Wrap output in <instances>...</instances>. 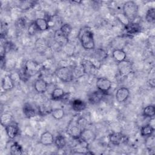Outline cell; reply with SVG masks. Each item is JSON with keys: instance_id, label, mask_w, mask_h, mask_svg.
Segmentation results:
<instances>
[{"instance_id": "6da1fadb", "label": "cell", "mask_w": 155, "mask_h": 155, "mask_svg": "<svg viewBox=\"0 0 155 155\" xmlns=\"http://www.w3.org/2000/svg\"><path fill=\"white\" fill-rule=\"evenodd\" d=\"M79 38L83 48L87 50H91L95 48L94 35L90 29L88 28L81 29L79 32Z\"/></svg>"}, {"instance_id": "7a4b0ae2", "label": "cell", "mask_w": 155, "mask_h": 155, "mask_svg": "<svg viewBox=\"0 0 155 155\" xmlns=\"http://www.w3.org/2000/svg\"><path fill=\"white\" fill-rule=\"evenodd\" d=\"M124 15L130 21L134 20L137 16L139 7L137 4L133 1H128L124 2L122 7Z\"/></svg>"}, {"instance_id": "3957f363", "label": "cell", "mask_w": 155, "mask_h": 155, "mask_svg": "<svg viewBox=\"0 0 155 155\" xmlns=\"http://www.w3.org/2000/svg\"><path fill=\"white\" fill-rule=\"evenodd\" d=\"M55 75L63 82H71L74 78L73 68L65 66L58 68L55 71Z\"/></svg>"}, {"instance_id": "277c9868", "label": "cell", "mask_w": 155, "mask_h": 155, "mask_svg": "<svg viewBox=\"0 0 155 155\" xmlns=\"http://www.w3.org/2000/svg\"><path fill=\"white\" fill-rule=\"evenodd\" d=\"M42 67V65L38 62L33 60H28L25 62L23 70L27 76L30 78L39 72Z\"/></svg>"}, {"instance_id": "5b68a950", "label": "cell", "mask_w": 155, "mask_h": 155, "mask_svg": "<svg viewBox=\"0 0 155 155\" xmlns=\"http://www.w3.org/2000/svg\"><path fill=\"white\" fill-rule=\"evenodd\" d=\"M117 67L120 75L123 77L127 76L133 71V63L128 60L118 62Z\"/></svg>"}, {"instance_id": "8992f818", "label": "cell", "mask_w": 155, "mask_h": 155, "mask_svg": "<svg viewBox=\"0 0 155 155\" xmlns=\"http://www.w3.org/2000/svg\"><path fill=\"white\" fill-rule=\"evenodd\" d=\"M112 83L107 78H98L96 81V87L97 90L103 93H107L111 88Z\"/></svg>"}, {"instance_id": "52a82bcc", "label": "cell", "mask_w": 155, "mask_h": 155, "mask_svg": "<svg viewBox=\"0 0 155 155\" xmlns=\"http://www.w3.org/2000/svg\"><path fill=\"white\" fill-rule=\"evenodd\" d=\"M96 136L94 132L92 130L86 128L81 131L79 139L87 144H89L93 142L96 139Z\"/></svg>"}, {"instance_id": "ba28073f", "label": "cell", "mask_w": 155, "mask_h": 155, "mask_svg": "<svg viewBox=\"0 0 155 155\" xmlns=\"http://www.w3.org/2000/svg\"><path fill=\"white\" fill-rule=\"evenodd\" d=\"M127 139V136L121 132H114L109 134L110 142L114 145H119L125 142Z\"/></svg>"}, {"instance_id": "9c48e42d", "label": "cell", "mask_w": 155, "mask_h": 155, "mask_svg": "<svg viewBox=\"0 0 155 155\" xmlns=\"http://www.w3.org/2000/svg\"><path fill=\"white\" fill-rule=\"evenodd\" d=\"M130 90L126 87H121L119 88L115 94L116 101L119 103H123L125 102L129 97Z\"/></svg>"}, {"instance_id": "30bf717a", "label": "cell", "mask_w": 155, "mask_h": 155, "mask_svg": "<svg viewBox=\"0 0 155 155\" xmlns=\"http://www.w3.org/2000/svg\"><path fill=\"white\" fill-rule=\"evenodd\" d=\"M82 130L78 126L76 121L75 122H70L67 129V134L74 139H79Z\"/></svg>"}, {"instance_id": "8fae6325", "label": "cell", "mask_w": 155, "mask_h": 155, "mask_svg": "<svg viewBox=\"0 0 155 155\" xmlns=\"http://www.w3.org/2000/svg\"><path fill=\"white\" fill-rule=\"evenodd\" d=\"M15 85V81L10 74H5L2 79L1 87L4 91H7L12 90Z\"/></svg>"}, {"instance_id": "7c38bea8", "label": "cell", "mask_w": 155, "mask_h": 155, "mask_svg": "<svg viewBox=\"0 0 155 155\" xmlns=\"http://www.w3.org/2000/svg\"><path fill=\"white\" fill-rule=\"evenodd\" d=\"M54 137L51 133L46 131L42 133L40 136L39 142L44 146H49L54 143Z\"/></svg>"}, {"instance_id": "4fadbf2b", "label": "cell", "mask_w": 155, "mask_h": 155, "mask_svg": "<svg viewBox=\"0 0 155 155\" xmlns=\"http://www.w3.org/2000/svg\"><path fill=\"white\" fill-rule=\"evenodd\" d=\"M4 128L7 136L9 139H13L15 137H16L19 132V127L15 122L6 125L5 127H4Z\"/></svg>"}, {"instance_id": "5bb4252c", "label": "cell", "mask_w": 155, "mask_h": 155, "mask_svg": "<svg viewBox=\"0 0 155 155\" xmlns=\"http://www.w3.org/2000/svg\"><path fill=\"white\" fill-rule=\"evenodd\" d=\"M53 39L54 41L61 46L65 45L68 44V38H67L60 29H57L54 31L53 34Z\"/></svg>"}, {"instance_id": "9a60e30c", "label": "cell", "mask_w": 155, "mask_h": 155, "mask_svg": "<svg viewBox=\"0 0 155 155\" xmlns=\"http://www.w3.org/2000/svg\"><path fill=\"white\" fill-rule=\"evenodd\" d=\"M81 64L84 67L85 74H93L97 72L99 68L90 60H85Z\"/></svg>"}, {"instance_id": "2e32d148", "label": "cell", "mask_w": 155, "mask_h": 155, "mask_svg": "<svg viewBox=\"0 0 155 155\" xmlns=\"http://www.w3.org/2000/svg\"><path fill=\"white\" fill-rule=\"evenodd\" d=\"M48 82L42 78H38L34 83V88L38 93H44L48 88Z\"/></svg>"}, {"instance_id": "e0dca14e", "label": "cell", "mask_w": 155, "mask_h": 155, "mask_svg": "<svg viewBox=\"0 0 155 155\" xmlns=\"http://www.w3.org/2000/svg\"><path fill=\"white\" fill-rule=\"evenodd\" d=\"M125 30L126 31V33L127 35H134L141 31V27L140 25L136 22H128V24H126Z\"/></svg>"}, {"instance_id": "ac0fdd59", "label": "cell", "mask_w": 155, "mask_h": 155, "mask_svg": "<svg viewBox=\"0 0 155 155\" xmlns=\"http://www.w3.org/2000/svg\"><path fill=\"white\" fill-rule=\"evenodd\" d=\"M105 94L99 90L93 91L88 96V101L92 104H97L103 99Z\"/></svg>"}, {"instance_id": "d6986e66", "label": "cell", "mask_w": 155, "mask_h": 155, "mask_svg": "<svg viewBox=\"0 0 155 155\" xmlns=\"http://www.w3.org/2000/svg\"><path fill=\"white\" fill-rule=\"evenodd\" d=\"M71 107L74 111L81 112L87 108V104L81 99H76L71 102Z\"/></svg>"}, {"instance_id": "ffe728a7", "label": "cell", "mask_w": 155, "mask_h": 155, "mask_svg": "<svg viewBox=\"0 0 155 155\" xmlns=\"http://www.w3.org/2000/svg\"><path fill=\"white\" fill-rule=\"evenodd\" d=\"M112 57L118 63L126 60L127 53L122 48H115L112 51Z\"/></svg>"}, {"instance_id": "44dd1931", "label": "cell", "mask_w": 155, "mask_h": 155, "mask_svg": "<svg viewBox=\"0 0 155 155\" xmlns=\"http://www.w3.org/2000/svg\"><path fill=\"white\" fill-rule=\"evenodd\" d=\"M34 22L37 27L39 31H44L48 30L50 26L48 24V21L47 19L44 18H38Z\"/></svg>"}, {"instance_id": "7402d4cb", "label": "cell", "mask_w": 155, "mask_h": 155, "mask_svg": "<svg viewBox=\"0 0 155 155\" xmlns=\"http://www.w3.org/2000/svg\"><path fill=\"white\" fill-rule=\"evenodd\" d=\"M22 111L24 116L28 119L34 117L36 114V111L35 108L28 103H25L24 104Z\"/></svg>"}, {"instance_id": "603a6c76", "label": "cell", "mask_w": 155, "mask_h": 155, "mask_svg": "<svg viewBox=\"0 0 155 155\" xmlns=\"http://www.w3.org/2000/svg\"><path fill=\"white\" fill-rule=\"evenodd\" d=\"M154 131V127L151 125L150 124H145L143 125L140 131V135L142 137H147L148 136H150L151 134H153V133Z\"/></svg>"}, {"instance_id": "cb8c5ba5", "label": "cell", "mask_w": 155, "mask_h": 155, "mask_svg": "<svg viewBox=\"0 0 155 155\" xmlns=\"http://www.w3.org/2000/svg\"><path fill=\"white\" fill-rule=\"evenodd\" d=\"M66 93L61 88H55L51 93V97L53 100H60L63 99Z\"/></svg>"}, {"instance_id": "d4e9b609", "label": "cell", "mask_w": 155, "mask_h": 155, "mask_svg": "<svg viewBox=\"0 0 155 155\" xmlns=\"http://www.w3.org/2000/svg\"><path fill=\"white\" fill-rule=\"evenodd\" d=\"M145 146L148 151H154L155 148V137L153 134L146 137Z\"/></svg>"}, {"instance_id": "484cf974", "label": "cell", "mask_w": 155, "mask_h": 155, "mask_svg": "<svg viewBox=\"0 0 155 155\" xmlns=\"http://www.w3.org/2000/svg\"><path fill=\"white\" fill-rule=\"evenodd\" d=\"M54 144L58 149H62L65 147L67 144V140L65 137L61 134L58 135L54 139Z\"/></svg>"}, {"instance_id": "4316f807", "label": "cell", "mask_w": 155, "mask_h": 155, "mask_svg": "<svg viewBox=\"0 0 155 155\" xmlns=\"http://www.w3.org/2000/svg\"><path fill=\"white\" fill-rule=\"evenodd\" d=\"M10 154L12 155H21L23 154V150L21 145L15 142L10 147Z\"/></svg>"}, {"instance_id": "83f0119b", "label": "cell", "mask_w": 155, "mask_h": 155, "mask_svg": "<svg viewBox=\"0 0 155 155\" xmlns=\"http://www.w3.org/2000/svg\"><path fill=\"white\" fill-rule=\"evenodd\" d=\"M142 113L145 117L153 118L155 116V107L153 105H147L143 108Z\"/></svg>"}, {"instance_id": "f1b7e54d", "label": "cell", "mask_w": 155, "mask_h": 155, "mask_svg": "<svg viewBox=\"0 0 155 155\" xmlns=\"http://www.w3.org/2000/svg\"><path fill=\"white\" fill-rule=\"evenodd\" d=\"M14 122L13 116L8 113H4L2 114H1V125L4 127L6 125L10 124Z\"/></svg>"}, {"instance_id": "f546056e", "label": "cell", "mask_w": 155, "mask_h": 155, "mask_svg": "<svg viewBox=\"0 0 155 155\" xmlns=\"http://www.w3.org/2000/svg\"><path fill=\"white\" fill-rule=\"evenodd\" d=\"M51 114L56 120H61L65 116V111L62 108H57L51 110Z\"/></svg>"}, {"instance_id": "4dcf8cb0", "label": "cell", "mask_w": 155, "mask_h": 155, "mask_svg": "<svg viewBox=\"0 0 155 155\" xmlns=\"http://www.w3.org/2000/svg\"><path fill=\"white\" fill-rule=\"evenodd\" d=\"M35 1H21L19 5V7L24 11H27L33 8L35 5Z\"/></svg>"}, {"instance_id": "1f68e13d", "label": "cell", "mask_w": 155, "mask_h": 155, "mask_svg": "<svg viewBox=\"0 0 155 155\" xmlns=\"http://www.w3.org/2000/svg\"><path fill=\"white\" fill-rule=\"evenodd\" d=\"M94 58L97 61L101 62L107 57V52L103 49H97L94 53Z\"/></svg>"}, {"instance_id": "d6a6232c", "label": "cell", "mask_w": 155, "mask_h": 155, "mask_svg": "<svg viewBox=\"0 0 155 155\" xmlns=\"http://www.w3.org/2000/svg\"><path fill=\"white\" fill-rule=\"evenodd\" d=\"M36 48L39 52H43L48 48L47 42L42 38L38 39L36 42Z\"/></svg>"}, {"instance_id": "836d02e7", "label": "cell", "mask_w": 155, "mask_h": 155, "mask_svg": "<svg viewBox=\"0 0 155 155\" xmlns=\"http://www.w3.org/2000/svg\"><path fill=\"white\" fill-rule=\"evenodd\" d=\"M145 19L149 23H153L155 21V10L154 8H149L145 15Z\"/></svg>"}, {"instance_id": "e575fe53", "label": "cell", "mask_w": 155, "mask_h": 155, "mask_svg": "<svg viewBox=\"0 0 155 155\" xmlns=\"http://www.w3.org/2000/svg\"><path fill=\"white\" fill-rule=\"evenodd\" d=\"M61 31L68 38L69 35H70V33H71L72 31V30H73V28L71 27V25L68 23H65V24H62L60 28Z\"/></svg>"}, {"instance_id": "d590c367", "label": "cell", "mask_w": 155, "mask_h": 155, "mask_svg": "<svg viewBox=\"0 0 155 155\" xmlns=\"http://www.w3.org/2000/svg\"><path fill=\"white\" fill-rule=\"evenodd\" d=\"M73 73H74V78L75 77H81L85 74L84 67L81 64L79 65L76 66L74 68H73Z\"/></svg>"}, {"instance_id": "8d00e7d4", "label": "cell", "mask_w": 155, "mask_h": 155, "mask_svg": "<svg viewBox=\"0 0 155 155\" xmlns=\"http://www.w3.org/2000/svg\"><path fill=\"white\" fill-rule=\"evenodd\" d=\"M26 24L25 19L24 18H19L17 19L15 22V26L18 30H22L25 28Z\"/></svg>"}, {"instance_id": "74e56055", "label": "cell", "mask_w": 155, "mask_h": 155, "mask_svg": "<svg viewBox=\"0 0 155 155\" xmlns=\"http://www.w3.org/2000/svg\"><path fill=\"white\" fill-rule=\"evenodd\" d=\"M154 68H152V69L150 70V73H149L148 78V82L150 85V86L152 88L154 87L155 84V79H154Z\"/></svg>"}, {"instance_id": "f35d334b", "label": "cell", "mask_w": 155, "mask_h": 155, "mask_svg": "<svg viewBox=\"0 0 155 155\" xmlns=\"http://www.w3.org/2000/svg\"><path fill=\"white\" fill-rule=\"evenodd\" d=\"M76 122L78 125V126L79 127V128H81V130L82 131L84 129L87 128V120H86L85 118L83 117H81L79 118H78L76 120Z\"/></svg>"}, {"instance_id": "ab89813d", "label": "cell", "mask_w": 155, "mask_h": 155, "mask_svg": "<svg viewBox=\"0 0 155 155\" xmlns=\"http://www.w3.org/2000/svg\"><path fill=\"white\" fill-rule=\"evenodd\" d=\"M37 31H39L37 27L36 26L34 21L31 22L28 28V33L30 35H35Z\"/></svg>"}, {"instance_id": "60d3db41", "label": "cell", "mask_w": 155, "mask_h": 155, "mask_svg": "<svg viewBox=\"0 0 155 155\" xmlns=\"http://www.w3.org/2000/svg\"><path fill=\"white\" fill-rule=\"evenodd\" d=\"M7 28L6 25L4 24H3L2 22L1 24V38H2L3 36H5V35H6L7 33Z\"/></svg>"}]
</instances>
